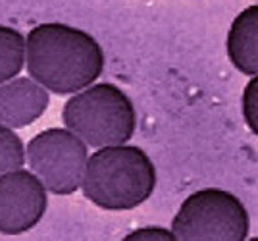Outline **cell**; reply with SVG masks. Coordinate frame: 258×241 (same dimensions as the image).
<instances>
[{"label": "cell", "mask_w": 258, "mask_h": 241, "mask_svg": "<svg viewBox=\"0 0 258 241\" xmlns=\"http://www.w3.org/2000/svg\"><path fill=\"white\" fill-rule=\"evenodd\" d=\"M29 77L54 95H74L93 85L104 70V50L85 29L62 22L35 25L25 35Z\"/></svg>", "instance_id": "6da1fadb"}, {"label": "cell", "mask_w": 258, "mask_h": 241, "mask_svg": "<svg viewBox=\"0 0 258 241\" xmlns=\"http://www.w3.org/2000/svg\"><path fill=\"white\" fill-rule=\"evenodd\" d=\"M156 179V166L141 147L110 145L89 154L81 191L98 208L131 210L151 199Z\"/></svg>", "instance_id": "7a4b0ae2"}, {"label": "cell", "mask_w": 258, "mask_h": 241, "mask_svg": "<svg viewBox=\"0 0 258 241\" xmlns=\"http://www.w3.org/2000/svg\"><path fill=\"white\" fill-rule=\"evenodd\" d=\"M64 128L89 147L127 143L137 128V114L129 95L114 83H93L74 93L62 108Z\"/></svg>", "instance_id": "3957f363"}, {"label": "cell", "mask_w": 258, "mask_h": 241, "mask_svg": "<svg viewBox=\"0 0 258 241\" xmlns=\"http://www.w3.org/2000/svg\"><path fill=\"white\" fill-rule=\"evenodd\" d=\"M250 216L235 193L205 187L183 201L172 220L179 241H247Z\"/></svg>", "instance_id": "277c9868"}, {"label": "cell", "mask_w": 258, "mask_h": 241, "mask_svg": "<svg viewBox=\"0 0 258 241\" xmlns=\"http://www.w3.org/2000/svg\"><path fill=\"white\" fill-rule=\"evenodd\" d=\"M27 164L48 193L72 195L81 187L89 162V145L68 128L39 132L25 147Z\"/></svg>", "instance_id": "5b68a950"}, {"label": "cell", "mask_w": 258, "mask_h": 241, "mask_svg": "<svg viewBox=\"0 0 258 241\" xmlns=\"http://www.w3.org/2000/svg\"><path fill=\"white\" fill-rule=\"evenodd\" d=\"M48 189L31 170H12L0 175V233L22 235L46 214Z\"/></svg>", "instance_id": "8992f818"}, {"label": "cell", "mask_w": 258, "mask_h": 241, "mask_svg": "<svg viewBox=\"0 0 258 241\" xmlns=\"http://www.w3.org/2000/svg\"><path fill=\"white\" fill-rule=\"evenodd\" d=\"M50 93L29 76H18L0 83V124L12 130L27 128L43 116Z\"/></svg>", "instance_id": "52a82bcc"}, {"label": "cell", "mask_w": 258, "mask_h": 241, "mask_svg": "<svg viewBox=\"0 0 258 241\" xmlns=\"http://www.w3.org/2000/svg\"><path fill=\"white\" fill-rule=\"evenodd\" d=\"M227 58L237 72L258 74V4L239 12L229 25L226 39Z\"/></svg>", "instance_id": "ba28073f"}, {"label": "cell", "mask_w": 258, "mask_h": 241, "mask_svg": "<svg viewBox=\"0 0 258 241\" xmlns=\"http://www.w3.org/2000/svg\"><path fill=\"white\" fill-rule=\"evenodd\" d=\"M25 52V35L12 25H0V83L22 74Z\"/></svg>", "instance_id": "9c48e42d"}, {"label": "cell", "mask_w": 258, "mask_h": 241, "mask_svg": "<svg viewBox=\"0 0 258 241\" xmlns=\"http://www.w3.org/2000/svg\"><path fill=\"white\" fill-rule=\"evenodd\" d=\"M27 162L22 137L8 126L0 124V175L20 170Z\"/></svg>", "instance_id": "30bf717a"}, {"label": "cell", "mask_w": 258, "mask_h": 241, "mask_svg": "<svg viewBox=\"0 0 258 241\" xmlns=\"http://www.w3.org/2000/svg\"><path fill=\"white\" fill-rule=\"evenodd\" d=\"M241 106H243V118L247 122L248 130L258 137V74L250 77L243 89Z\"/></svg>", "instance_id": "8fae6325"}, {"label": "cell", "mask_w": 258, "mask_h": 241, "mask_svg": "<svg viewBox=\"0 0 258 241\" xmlns=\"http://www.w3.org/2000/svg\"><path fill=\"white\" fill-rule=\"evenodd\" d=\"M121 241H179V239L175 237L172 228H164V226H143V228L129 231Z\"/></svg>", "instance_id": "7c38bea8"}, {"label": "cell", "mask_w": 258, "mask_h": 241, "mask_svg": "<svg viewBox=\"0 0 258 241\" xmlns=\"http://www.w3.org/2000/svg\"><path fill=\"white\" fill-rule=\"evenodd\" d=\"M247 241H258V237H252V239H247Z\"/></svg>", "instance_id": "4fadbf2b"}]
</instances>
